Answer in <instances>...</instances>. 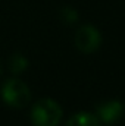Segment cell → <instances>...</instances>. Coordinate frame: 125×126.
<instances>
[{"label": "cell", "mask_w": 125, "mask_h": 126, "mask_svg": "<svg viewBox=\"0 0 125 126\" xmlns=\"http://www.w3.org/2000/svg\"><path fill=\"white\" fill-rule=\"evenodd\" d=\"M62 107L52 98L38 100L31 109L32 126H58L62 120Z\"/></svg>", "instance_id": "cell-1"}, {"label": "cell", "mask_w": 125, "mask_h": 126, "mask_svg": "<svg viewBox=\"0 0 125 126\" xmlns=\"http://www.w3.org/2000/svg\"><path fill=\"white\" fill-rule=\"evenodd\" d=\"M61 18L66 24H74L78 21V12L72 7H63L61 10Z\"/></svg>", "instance_id": "cell-7"}, {"label": "cell", "mask_w": 125, "mask_h": 126, "mask_svg": "<svg viewBox=\"0 0 125 126\" xmlns=\"http://www.w3.org/2000/svg\"><path fill=\"white\" fill-rule=\"evenodd\" d=\"M0 94L3 101L13 109H24L31 101V91L28 85L18 78L7 79L3 84Z\"/></svg>", "instance_id": "cell-2"}, {"label": "cell", "mask_w": 125, "mask_h": 126, "mask_svg": "<svg viewBox=\"0 0 125 126\" xmlns=\"http://www.w3.org/2000/svg\"><path fill=\"white\" fill-rule=\"evenodd\" d=\"M75 47L84 53V54H91L97 51L102 43V35L97 31V28L93 25H83L75 32Z\"/></svg>", "instance_id": "cell-3"}, {"label": "cell", "mask_w": 125, "mask_h": 126, "mask_svg": "<svg viewBox=\"0 0 125 126\" xmlns=\"http://www.w3.org/2000/svg\"><path fill=\"white\" fill-rule=\"evenodd\" d=\"M65 126H102V122L93 113L81 111V113H77L72 117H69Z\"/></svg>", "instance_id": "cell-5"}, {"label": "cell", "mask_w": 125, "mask_h": 126, "mask_svg": "<svg viewBox=\"0 0 125 126\" xmlns=\"http://www.w3.org/2000/svg\"><path fill=\"white\" fill-rule=\"evenodd\" d=\"M7 66H9V70H10L13 75H19V73H22V72H25V70L28 69L30 62H28V59H27L24 54L15 53V54L10 56Z\"/></svg>", "instance_id": "cell-6"}, {"label": "cell", "mask_w": 125, "mask_h": 126, "mask_svg": "<svg viewBox=\"0 0 125 126\" xmlns=\"http://www.w3.org/2000/svg\"><path fill=\"white\" fill-rule=\"evenodd\" d=\"M3 73V64H1V62H0V75Z\"/></svg>", "instance_id": "cell-8"}, {"label": "cell", "mask_w": 125, "mask_h": 126, "mask_svg": "<svg viewBox=\"0 0 125 126\" xmlns=\"http://www.w3.org/2000/svg\"><path fill=\"white\" fill-rule=\"evenodd\" d=\"M124 111H125V107L121 101L110 100V101H106V103H103V104H100L97 107L96 116L102 123L113 125L118 120H121V117L124 116Z\"/></svg>", "instance_id": "cell-4"}]
</instances>
